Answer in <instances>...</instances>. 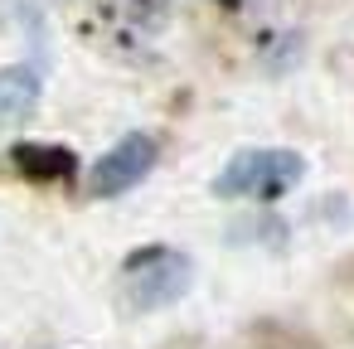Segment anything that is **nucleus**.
Here are the masks:
<instances>
[{
    "instance_id": "nucleus-1",
    "label": "nucleus",
    "mask_w": 354,
    "mask_h": 349,
    "mask_svg": "<svg viewBox=\"0 0 354 349\" xmlns=\"http://www.w3.org/2000/svg\"><path fill=\"white\" fill-rule=\"evenodd\" d=\"M194 286V262L175 247H141L122 262V301L131 310H165Z\"/></svg>"
},
{
    "instance_id": "nucleus-2",
    "label": "nucleus",
    "mask_w": 354,
    "mask_h": 349,
    "mask_svg": "<svg viewBox=\"0 0 354 349\" xmlns=\"http://www.w3.org/2000/svg\"><path fill=\"white\" fill-rule=\"evenodd\" d=\"M306 180V160L296 151H238L218 175L214 194L218 199H281Z\"/></svg>"
},
{
    "instance_id": "nucleus-3",
    "label": "nucleus",
    "mask_w": 354,
    "mask_h": 349,
    "mask_svg": "<svg viewBox=\"0 0 354 349\" xmlns=\"http://www.w3.org/2000/svg\"><path fill=\"white\" fill-rule=\"evenodd\" d=\"M151 170H156V141H151L146 131H127L117 146H107V151L93 160L88 189H93L97 199H117V194L136 189Z\"/></svg>"
},
{
    "instance_id": "nucleus-4",
    "label": "nucleus",
    "mask_w": 354,
    "mask_h": 349,
    "mask_svg": "<svg viewBox=\"0 0 354 349\" xmlns=\"http://www.w3.org/2000/svg\"><path fill=\"white\" fill-rule=\"evenodd\" d=\"M35 107H39V73L30 64L0 68V126H15V122L35 117Z\"/></svg>"
},
{
    "instance_id": "nucleus-5",
    "label": "nucleus",
    "mask_w": 354,
    "mask_h": 349,
    "mask_svg": "<svg viewBox=\"0 0 354 349\" xmlns=\"http://www.w3.org/2000/svg\"><path fill=\"white\" fill-rule=\"evenodd\" d=\"M10 165L20 175H30V180H64V175H73V155L64 146H15Z\"/></svg>"
}]
</instances>
